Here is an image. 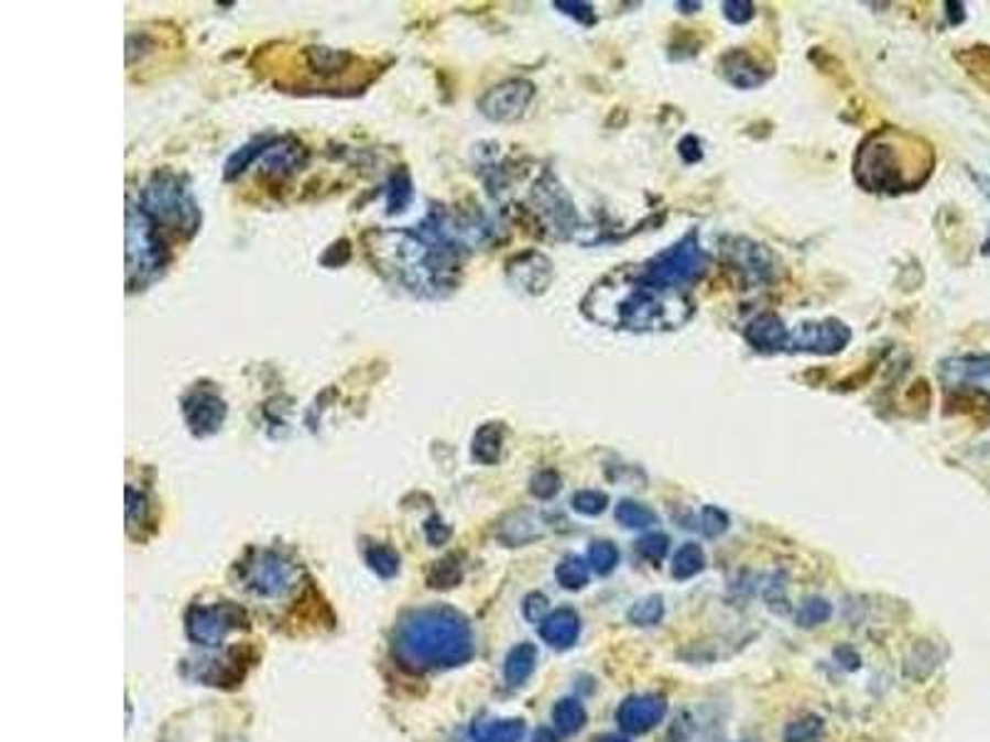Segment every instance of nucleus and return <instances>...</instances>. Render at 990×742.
<instances>
[{"mask_svg":"<svg viewBox=\"0 0 990 742\" xmlns=\"http://www.w3.org/2000/svg\"><path fill=\"white\" fill-rule=\"evenodd\" d=\"M394 654L414 670L461 666L474 656L471 624L448 607L412 611L396 626Z\"/></svg>","mask_w":990,"mask_h":742,"instance_id":"f257e3e1","label":"nucleus"},{"mask_svg":"<svg viewBox=\"0 0 990 742\" xmlns=\"http://www.w3.org/2000/svg\"><path fill=\"white\" fill-rule=\"evenodd\" d=\"M614 287H619V299L597 293V290L587 295L583 307L595 323L646 332V329L676 327L692 315V305L682 295L646 283L642 273L637 283Z\"/></svg>","mask_w":990,"mask_h":742,"instance_id":"f03ea898","label":"nucleus"},{"mask_svg":"<svg viewBox=\"0 0 990 742\" xmlns=\"http://www.w3.org/2000/svg\"><path fill=\"white\" fill-rule=\"evenodd\" d=\"M934 156L914 137L882 132L867 139L857 154V178L869 190H906L932 172Z\"/></svg>","mask_w":990,"mask_h":742,"instance_id":"7ed1b4c3","label":"nucleus"},{"mask_svg":"<svg viewBox=\"0 0 990 742\" xmlns=\"http://www.w3.org/2000/svg\"><path fill=\"white\" fill-rule=\"evenodd\" d=\"M164 240L156 233V223L144 208L129 204L127 208V285L142 287L162 275L166 268Z\"/></svg>","mask_w":990,"mask_h":742,"instance_id":"20e7f679","label":"nucleus"},{"mask_svg":"<svg viewBox=\"0 0 990 742\" xmlns=\"http://www.w3.org/2000/svg\"><path fill=\"white\" fill-rule=\"evenodd\" d=\"M142 208L154 223L172 226L174 230H186V233H194L198 228V220H202L192 194L168 172L152 176V182L144 186Z\"/></svg>","mask_w":990,"mask_h":742,"instance_id":"39448f33","label":"nucleus"},{"mask_svg":"<svg viewBox=\"0 0 990 742\" xmlns=\"http://www.w3.org/2000/svg\"><path fill=\"white\" fill-rule=\"evenodd\" d=\"M704 268L706 253L698 245L696 233H688L676 245L662 250V253H656L649 263H644L642 277L656 287L678 293L682 287L692 285L704 273Z\"/></svg>","mask_w":990,"mask_h":742,"instance_id":"423d86ee","label":"nucleus"},{"mask_svg":"<svg viewBox=\"0 0 990 742\" xmlns=\"http://www.w3.org/2000/svg\"><path fill=\"white\" fill-rule=\"evenodd\" d=\"M246 624L248 619L243 614V609L224 601V604L214 607H194L188 611L186 631L188 639L198 646H221L224 639L231 634V631Z\"/></svg>","mask_w":990,"mask_h":742,"instance_id":"0eeeda50","label":"nucleus"},{"mask_svg":"<svg viewBox=\"0 0 990 742\" xmlns=\"http://www.w3.org/2000/svg\"><path fill=\"white\" fill-rule=\"evenodd\" d=\"M246 585L260 597L280 599L297 585V567L275 553H258L243 569Z\"/></svg>","mask_w":990,"mask_h":742,"instance_id":"6e6552de","label":"nucleus"},{"mask_svg":"<svg viewBox=\"0 0 990 742\" xmlns=\"http://www.w3.org/2000/svg\"><path fill=\"white\" fill-rule=\"evenodd\" d=\"M533 97V83H527V79H508V83L488 89L478 107H481V114L491 119V122H515V119L525 114Z\"/></svg>","mask_w":990,"mask_h":742,"instance_id":"1a4fd4ad","label":"nucleus"},{"mask_svg":"<svg viewBox=\"0 0 990 742\" xmlns=\"http://www.w3.org/2000/svg\"><path fill=\"white\" fill-rule=\"evenodd\" d=\"M852 332L839 319H823V323H805L790 335L787 349L809 354H837L849 345Z\"/></svg>","mask_w":990,"mask_h":742,"instance_id":"9d476101","label":"nucleus"},{"mask_svg":"<svg viewBox=\"0 0 990 742\" xmlns=\"http://www.w3.org/2000/svg\"><path fill=\"white\" fill-rule=\"evenodd\" d=\"M942 381L948 391H973L990 399V354L946 359Z\"/></svg>","mask_w":990,"mask_h":742,"instance_id":"9b49d317","label":"nucleus"},{"mask_svg":"<svg viewBox=\"0 0 990 742\" xmlns=\"http://www.w3.org/2000/svg\"><path fill=\"white\" fill-rule=\"evenodd\" d=\"M184 416L194 436H211L224 426L228 416L226 401L214 391L196 389L184 399Z\"/></svg>","mask_w":990,"mask_h":742,"instance_id":"f8f14e48","label":"nucleus"},{"mask_svg":"<svg viewBox=\"0 0 990 742\" xmlns=\"http://www.w3.org/2000/svg\"><path fill=\"white\" fill-rule=\"evenodd\" d=\"M664 716H666L664 698L632 696V698H627L622 706H619L617 723L624 730V733L642 735L662 723Z\"/></svg>","mask_w":990,"mask_h":742,"instance_id":"ddd939ff","label":"nucleus"},{"mask_svg":"<svg viewBox=\"0 0 990 742\" xmlns=\"http://www.w3.org/2000/svg\"><path fill=\"white\" fill-rule=\"evenodd\" d=\"M508 277L518 290H525V293L535 295L543 293V290L550 285L553 280V265L550 260L540 253H525L508 263Z\"/></svg>","mask_w":990,"mask_h":742,"instance_id":"4468645a","label":"nucleus"},{"mask_svg":"<svg viewBox=\"0 0 990 742\" xmlns=\"http://www.w3.org/2000/svg\"><path fill=\"white\" fill-rule=\"evenodd\" d=\"M746 339L760 352H777L787 349L790 332L777 315H760L746 327Z\"/></svg>","mask_w":990,"mask_h":742,"instance_id":"2eb2a0df","label":"nucleus"},{"mask_svg":"<svg viewBox=\"0 0 990 742\" xmlns=\"http://www.w3.org/2000/svg\"><path fill=\"white\" fill-rule=\"evenodd\" d=\"M540 636L545 644L553 648H569L575 646L579 636V616L573 609H557L553 614H547L543 624H540Z\"/></svg>","mask_w":990,"mask_h":742,"instance_id":"dca6fc26","label":"nucleus"},{"mask_svg":"<svg viewBox=\"0 0 990 742\" xmlns=\"http://www.w3.org/2000/svg\"><path fill=\"white\" fill-rule=\"evenodd\" d=\"M721 67H724V75L728 83L741 87V89L758 87L768 79V73H763L755 59L748 53H743V50H733V53L724 55Z\"/></svg>","mask_w":990,"mask_h":742,"instance_id":"f3484780","label":"nucleus"},{"mask_svg":"<svg viewBox=\"0 0 990 742\" xmlns=\"http://www.w3.org/2000/svg\"><path fill=\"white\" fill-rule=\"evenodd\" d=\"M471 454L483 466H493L503 454V426L500 424H483L476 430Z\"/></svg>","mask_w":990,"mask_h":742,"instance_id":"a211bd4d","label":"nucleus"},{"mask_svg":"<svg viewBox=\"0 0 990 742\" xmlns=\"http://www.w3.org/2000/svg\"><path fill=\"white\" fill-rule=\"evenodd\" d=\"M535 664H537V648L533 644H518L508 654L503 666L508 686H523L525 680L533 676Z\"/></svg>","mask_w":990,"mask_h":742,"instance_id":"6ab92c4d","label":"nucleus"},{"mask_svg":"<svg viewBox=\"0 0 990 742\" xmlns=\"http://www.w3.org/2000/svg\"><path fill=\"white\" fill-rule=\"evenodd\" d=\"M474 742H523V720H496V723H476L471 730Z\"/></svg>","mask_w":990,"mask_h":742,"instance_id":"aec40b11","label":"nucleus"},{"mask_svg":"<svg viewBox=\"0 0 990 742\" xmlns=\"http://www.w3.org/2000/svg\"><path fill=\"white\" fill-rule=\"evenodd\" d=\"M553 720H555V728L559 730V733L573 735V733H577V730H583V725L587 723V713L579 700L563 698L553 708Z\"/></svg>","mask_w":990,"mask_h":742,"instance_id":"412c9836","label":"nucleus"},{"mask_svg":"<svg viewBox=\"0 0 990 742\" xmlns=\"http://www.w3.org/2000/svg\"><path fill=\"white\" fill-rule=\"evenodd\" d=\"M555 577H557V581H559V587H565V589H569V591H577V589L587 587V581H589V567H587V561H585L583 557L569 555V557H565V559L557 565Z\"/></svg>","mask_w":990,"mask_h":742,"instance_id":"4be33fe9","label":"nucleus"},{"mask_svg":"<svg viewBox=\"0 0 990 742\" xmlns=\"http://www.w3.org/2000/svg\"><path fill=\"white\" fill-rule=\"evenodd\" d=\"M704 565H706L704 549L698 547V545H694V543H686V545H684L682 549H678V553L674 555L672 575H674L676 579H692V577L698 575V571L704 569Z\"/></svg>","mask_w":990,"mask_h":742,"instance_id":"5701e85b","label":"nucleus"},{"mask_svg":"<svg viewBox=\"0 0 990 742\" xmlns=\"http://www.w3.org/2000/svg\"><path fill=\"white\" fill-rule=\"evenodd\" d=\"M617 520L629 530H646L656 525V513L652 508L634 503V500H622L617 505Z\"/></svg>","mask_w":990,"mask_h":742,"instance_id":"b1692460","label":"nucleus"},{"mask_svg":"<svg viewBox=\"0 0 990 742\" xmlns=\"http://www.w3.org/2000/svg\"><path fill=\"white\" fill-rule=\"evenodd\" d=\"M829 616H833V607H829V601L813 597V599L803 601V607L797 609L795 624L803 626V629H815L819 624H825Z\"/></svg>","mask_w":990,"mask_h":742,"instance_id":"393cba45","label":"nucleus"},{"mask_svg":"<svg viewBox=\"0 0 990 742\" xmlns=\"http://www.w3.org/2000/svg\"><path fill=\"white\" fill-rule=\"evenodd\" d=\"M389 200H387V210L389 214H402V210L409 206V200H412V196H414V190H412V178H409V174L406 172H396L394 176H392V184H389Z\"/></svg>","mask_w":990,"mask_h":742,"instance_id":"a878e982","label":"nucleus"},{"mask_svg":"<svg viewBox=\"0 0 990 742\" xmlns=\"http://www.w3.org/2000/svg\"><path fill=\"white\" fill-rule=\"evenodd\" d=\"M664 616V601L659 597H646L629 609V621L637 626H654Z\"/></svg>","mask_w":990,"mask_h":742,"instance_id":"bb28decb","label":"nucleus"},{"mask_svg":"<svg viewBox=\"0 0 990 742\" xmlns=\"http://www.w3.org/2000/svg\"><path fill=\"white\" fill-rule=\"evenodd\" d=\"M367 565L372 567L379 577H394L399 571V555L394 553L392 547L387 545H374L367 549Z\"/></svg>","mask_w":990,"mask_h":742,"instance_id":"cd10ccee","label":"nucleus"},{"mask_svg":"<svg viewBox=\"0 0 990 742\" xmlns=\"http://www.w3.org/2000/svg\"><path fill=\"white\" fill-rule=\"evenodd\" d=\"M307 55H309V65H313L315 73L333 75V73H339V69L349 63V55L337 53V50H329V47H313Z\"/></svg>","mask_w":990,"mask_h":742,"instance_id":"c85d7f7f","label":"nucleus"},{"mask_svg":"<svg viewBox=\"0 0 990 742\" xmlns=\"http://www.w3.org/2000/svg\"><path fill=\"white\" fill-rule=\"evenodd\" d=\"M265 144H268V139H260V142H253V144H248V146H243V149H238V152L228 159V164H226V176L228 178H236V176H241L246 168L255 162V159L263 154V149H265Z\"/></svg>","mask_w":990,"mask_h":742,"instance_id":"c756f323","label":"nucleus"},{"mask_svg":"<svg viewBox=\"0 0 990 742\" xmlns=\"http://www.w3.org/2000/svg\"><path fill=\"white\" fill-rule=\"evenodd\" d=\"M587 557H589V565H592V569L597 571V575H609V571H612L619 565V549L612 543H607V539H602V543H595L592 547H589Z\"/></svg>","mask_w":990,"mask_h":742,"instance_id":"7c9ffc66","label":"nucleus"},{"mask_svg":"<svg viewBox=\"0 0 990 742\" xmlns=\"http://www.w3.org/2000/svg\"><path fill=\"white\" fill-rule=\"evenodd\" d=\"M461 577H464L461 561H458L456 557H446L432 569V577H428V581H432V587H436V589H448V587L458 585Z\"/></svg>","mask_w":990,"mask_h":742,"instance_id":"2f4dec72","label":"nucleus"},{"mask_svg":"<svg viewBox=\"0 0 990 742\" xmlns=\"http://www.w3.org/2000/svg\"><path fill=\"white\" fill-rule=\"evenodd\" d=\"M607 505H609V498L605 493H599V490H579V493L573 498V508L579 515H587V517L602 515Z\"/></svg>","mask_w":990,"mask_h":742,"instance_id":"473e14b6","label":"nucleus"},{"mask_svg":"<svg viewBox=\"0 0 990 742\" xmlns=\"http://www.w3.org/2000/svg\"><path fill=\"white\" fill-rule=\"evenodd\" d=\"M668 545L672 543H668L666 535L649 533L637 543V553L642 555L646 561H652V565H659V561L668 555Z\"/></svg>","mask_w":990,"mask_h":742,"instance_id":"72a5a7b5","label":"nucleus"},{"mask_svg":"<svg viewBox=\"0 0 990 742\" xmlns=\"http://www.w3.org/2000/svg\"><path fill=\"white\" fill-rule=\"evenodd\" d=\"M819 738H823V723H819V718L795 720L785 733V742H819Z\"/></svg>","mask_w":990,"mask_h":742,"instance_id":"f704fd0d","label":"nucleus"},{"mask_svg":"<svg viewBox=\"0 0 990 742\" xmlns=\"http://www.w3.org/2000/svg\"><path fill=\"white\" fill-rule=\"evenodd\" d=\"M530 493L540 500H550L559 493V476L555 470H540L530 480Z\"/></svg>","mask_w":990,"mask_h":742,"instance_id":"c9c22d12","label":"nucleus"},{"mask_svg":"<svg viewBox=\"0 0 990 742\" xmlns=\"http://www.w3.org/2000/svg\"><path fill=\"white\" fill-rule=\"evenodd\" d=\"M555 8L559 10V13L575 18L577 23H583V25H595V20H597L595 8L589 3H577V0H555Z\"/></svg>","mask_w":990,"mask_h":742,"instance_id":"e433bc0d","label":"nucleus"},{"mask_svg":"<svg viewBox=\"0 0 990 742\" xmlns=\"http://www.w3.org/2000/svg\"><path fill=\"white\" fill-rule=\"evenodd\" d=\"M726 530H728V515L724 513V510H718L714 505L704 508V513H701V533L706 537H718V535H724Z\"/></svg>","mask_w":990,"mask_h":742,"instance_id":"4c0bfd02","label":"nucleus"},{"mask_svg":"<svg viewBox=\"0 0 990 742\" xmlns=\"http://www.w3.org/2000/svg\"><path fill=\"white\" fill-rule=\"evenodd\" d=\"M146 513H149L146 498L142 493H137L134 488H129L127 490V523H129V527L144 525Z\"/></svg>","mask_w":990,"mask_h":742,"instance_id":"58836bf2","label":"nucleus"},{"mask_svg":"<svg viewBox=\"0 0 990 742\" xmlns=\"http://www.w3.org/2000/svg\"><path fill=\"white\" fill-rule=\"evenodd\" d=\"M724 15L731 20V23L743 25V23H748V20H753L755 6L748 3V0H726Z\"/></svg>","mask_w":990,"mask_h":742,"instance_id":"ea45409f","label":"nucleus"},{"mask_svg":"<svg viewBox=\"0 0 990 742\" xmlns=\"http://www.w3.org/2000/svg\"><path fill=\"white\" fill-rule=\"evenodd\" d=\"M424 533H426L428 543L438 547V545H444L448 537H452V527H448L442 517H432V520H426Z\"/></svg>","mask_w":990,"mask_h":742,"instance_id":"a19ab883","label":"nucleus"},{"mask_svg":"<svg viewBox=\"0 0 990 742\" xmlns=\"http://www.w3.org/2000/svg\"><path fill=\"white\" fill-rule=\"evenodd\" d=\"M545 611H547V599L543 594H530L525 599L523 614H525L527 621H533V624H537V621H540V624H543Z\"/></svg>","mask_w":990,"mask_h":742,"instance_id":"79ce46f5","label":"nucleus"},{"mask_svg":"<svg viewBox=\"0 0 990 742\" xmlns=\"http://www.w3.org/2000/svg\"><path fill=\"white\" fill-rule=\"evenodd\" d=\"M678 154H682V159L686 164H694V162H698V159H701V144H698V139L696 137H686L682 144H678Z\"/></svg>","mask_w":990,"mask_h":742,"instance_id":"37998d69","label":"nucleus"},{"mask_svg":"<svg viewBox=\"0 0 990 742\" xmlns=\"http://www.w3.org/2000/svg\"><path fill=\"white\" fill-rule=\"evenodd\" d=\"M946 8H948V15H951V20L954 23H961L964 20V6L961 3H946Z\"/></svg>","mask_w":990,"mask_h":742,"instance_id":"c03bdc74","label":"nucleus"},{"mask_svg":"<svg viewBox=\"0 0 990 742\" xmlns=\"http://www.w3.org/2000/svg\"><path fill=\"white\" fill-rule=\"evenodd\" d=\"M676 8H682L684 13H694V10H701V3H686V0H678Z\"/></svg>","mask_w":990,"mask_h":742,"instance_id":"a18cd8bd","label":"nucleus"},{"mask_svg":"<svg viewBox=\"0 0 990 742\" xmlns=\"http://www.w3.org/2000/svg\"><path fill=\"white\" fill-rule=\"evenodd\" d=\"M535 742H555V735L550 733V730H540V733L535 735Z\"/></svg>","mask_w":990,"mask_h":742,"instance_id":"49530a36","label":"nucleus"},{"mask_svg":"<svg viewBox=\"0 0 990 742\" xmlns=\"http://www.w3.org/2000/svg\"><path fill=\"white\" fill-rule=\"evenodd\" d=\"M599 742H629V740H627V738H619V735H605Z\"/></svg>","mask_w":990,"mask_h":742,"instance_id":"de8ad7c7","label":"nucleus"},{"mask_svg":"<svg viewBox=\"0 0 990 742\" xmlns=\"http://www.w3.org/2000/svg\"><path fill=\"white\" fill-rule=\"evenodd\" d=\"M983 253H988V255H990V240H988V243L983 245Z\"/></svg>","mask_w":990,"mask_h":742,"instance_id":"09e8293b","label":"nucleus"}]
</instances>
